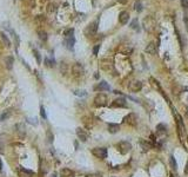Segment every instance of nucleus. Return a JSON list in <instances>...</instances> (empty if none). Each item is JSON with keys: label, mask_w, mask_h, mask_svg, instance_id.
<instances>
[{"label": "nucleus", "mask_w": 188, "mask_h": 177, "mask_svg": "<svg viewBox=\"0 0 188 177\" xmlns=\"http://www.w3.org/2000/svg\"><path fill=\"white\" fill-rule=\"evenodd\" d=\"M175 117H176L179 138H180V142L184 145V143H186V129H184V124H183V121H182V118H181V116H180L179 113L175 112Z\"/></svg>", "instance_id": "obj_1"}, {"label": "nucleus", "mask_w": 188, "mask_h": 177, "mask_svg": "<svg viewBox=\"0 0 188 177\" xmlns=\"http://www.w3.org/2000/svg\"><path fill=\"white\" fill-rule=\"evenodd\" d=\"M142 26H143V29H145L146 32H148V33H154L155 30H156L158 24H156V20H155L153 17L149 16V17L143 18V20H142Z\"/></svg>", "instance_id": "obj_2"}, {"label": "nucleus", "mask_w": 188, "mask_h": 177, "mask_svg": "<svg viewBox=\"0 0 188 177\" xmlns=\"http://www.w3.org/2000/svg\"><path fill=\"white\" fill-rule=\"evenodd\" d=\"M107 96L104 95V93H98L94 98V105L98 106V108H101V106H106L107 105Z\"/></svg>", "instance_id": "obj_3"}, {"label": "nucleus", "mask_w": 188, "mask_h": 177, "mask_svg": "<svg viewBox=\"0 0 188 177\" xmlns=\"http://www.w3.org/2000/svg\"><path fill=\"white\" fill-rule=\"evenodd\" d=\"M97 31H98V21H93L85 29V34L87 37H93L95 36Z\"/></svg>", "instance_id": "obj_4"}, {"label": "nucleus", "mask_w": 188, "mask_h": 177, "mask_svg": "<svg viewBox=\"0 0 188 177\" xmlns=\"http://www.w3.org/2000/svg\"><path fill=\"white\" fill-rule=\"evenodd\" d=\"M118 150L120 151V153L125 155V153H127V152H129L132 150V144L128 141H121L118 144Z\"/></svg>", "instance_id": "obj_5"}, {"label": "nucleus", "mask_w": 188, "mask_h": 177, "mask_svg": "<svg viewBox=\"0 0 188 177\" xmlns=\"http://www.w3.org/2000/svg\"><path fill=\"white\" fill-rule=\"evenodd\" d=\"M92 153L99 159H105L107 157V150L106 148H94L92 150Z\"/></svg>", "instance_id": "obj_6"}, {"label": "nucleus", "mask_w": 188, "mask_h": 177, "mask_svg": "<svg viewBox=\"0 0 188 177\" xmlns=\"http://www.w3.org/2000/svg\"><path fill=\"white\" fill-rule=\"evenodd\" d=\"M124 123H125V124H128V125H132V126H135L136 123H138V117H136V115L133 113V112L128 113V115L124 118Z\"/></svg>", "instance_id": "obj_7"}, {"label": "nucleus", "mask_w": 188, "mask_h": 177, "mask_svg": "<svg viewBox=\"0 0 188 177\" xmlns=\"http://www.w3.org/2000/svg\"><path fill=\"white\" fill-rule=\"evenodd\" d=\"M128 88H129L132 92H139L141 88H142V83L139 81V80H133V81L129 83Z\"/></svg>", "instance_id": "obj_8"}, {"label": "nucleus", "mask_w": 188, "mask_h": 177, "mask_svg": "<svg viewBox=\"0 0 188 177\" xmlns=\"http://www.w3.org/2000/svg\"><path fill=\"white\" fill-rule=\"evenodd\" d=\"M83 66L81 65V64H79V63H75L74 65H73V67H72V73L75 76V77H80V76H82L83 74Z\"/></svg>", "instance_id": "obj_9"}, {"label": "nucleus", "mask_w": 188, "mask_h": 177, "mask_svg": "<svg viewBox=\"0 0 188 177\" xmlns=\"http://www.w3.org/2000/svg\"><path fill=\"white\" fill-rule=\"evenodd\" d=\"M149 81H151V85H152V87L153 88H155V90H158L167 101H168V98H167V96L166 95H163V92H162V88H161V86H160V83L156 80V79H154V78H149ZM168 103H169V101H168ZM170 104V103H169Z\"/></svg>", "instance_id": "obj_10"}, {"label": "nucleus", "mask_w": 188, "mask_h": 177, "mask_svg": "<svg viewBox=\"0 0 188 177\" xmlns=\"http://www.w3.org/2000/svg\"><path fill=\"white\" fill-rule=\"evenodd\" d=\"M76 135H78V137H79V139L81 142H86L88 139V132L82 128H78L76 129Z\"/></svg>", "instance_id": "obj_11"}, {"label": "nucleus", "mask_w": 188, "mask_h": 177, "mask_svg": "<svg viewBox=\"0 0 188 177\" xmlns=\"http://www.w3.org/2000/svg\"><path fill=\"white\" fill-rule=\"evenodd\" d=\"M64 44H65V46H66L68 50L72 51V50L74 49V44H75V38H74V36H72V37H66Z\"/></svg>", "instance_id": "obj_12"}, {"label": "nucleus", "mask_w": 188, "mask_h": 177, "mask_svg": "<svg viewBox=\"0 0 188 177\" xmlns=\"http://www.w3.org/2000/svg\"><path fill=\"white\" fill-rule=\"evenodd\" d=\"M111 106H112V108H126V106H127V102H126L125 98H117V99L112 103Z\"/></svg>", "instance_id": "obj_13"}, {"label": "nucleus", "mask_w": 188, "mask_h": 177, "mask_svg": "<svg viewBox=\"0 0 188 177\" xmlns=\"http://www.w3.org/2000/svg\"><path fill=\"white\" fill-rule=\"evenodd\" d=\"M33 176H34V172L32 170H28L23 166L19 168V177H33Z\"/></svg>", "instance_id": "obj_14"}, {"label": "nucleus", "mask_w": 188, "mask_h": 177, "mask_svg": "<svg viewBox=\"0 0 188 177\" xmlns=\"http://www.w3.org/2000/svg\"><path fill=\"white\" fill-rule=\"evenodd\" d=\"M128 20H129V13H128L127 11L120 12V14H119V21H120V24L126 25V24L128 23Z\"/></svg>", "instance_id": "obj_15"}, {"label": "nucleus", "mask_w": 188, "mask_h": 177, "mask_svg": "<svg viewBox=\"0 0 188 177\" xmlns=\"http://www.w3.org/2000/svg\"><path fill=\"white\" fill-rule=\"evenodd\" d=\"M110 85L105 81V80H102V81H100L95 87H94V90H97V91H110Z\"/></svg>", "instance_id": "obj_16"}, {"label": "nucleus", "mask_w": 188, "mask_h": 177, "mask_svg": "<svg viewBox=\"0 0 188 177\" xmlns=\"http://www.w3.org/2000/svg\"><path fill=\"white\" fill-rule=\"evenodd\" d=\"M145 52H147V53L151 54V56H154V54L156 53V46H155V44H154V43H149V44L145 47Z\"/></svg>", "instance_id": "obj_17"}, {"label": "nucleus", "mask_w": 188, "mask_h": 177, "mask_svg": "<svg viewBox=\"0 0 188 177\" xmlns=\"http://www.w3.org/2000/svg\"><path fill=\"white\" fill-rule=\"evenodd\" d=\"M139 143H140V145H141L143 151H148V150H151L153 148V143H151V142L146 141V139H140Z\"/></svg>", "instance_id": "obj_18"}, {"label": "nucleus", "mask_w": 188, "mask_h": 177, "mask_svg": "<svg viewBox=\"0 0 188 177\" xmlns=\"http://www.w3.org/2000/svg\"><path fill=\"white\" fill-rule=\"evenodd\" d=\"M60 177H74V172L68 168H64L60 170Z\"/></svg>", "instance_id": "obj_19"}, {"label": "nucleus", "mask_w": 188, "mask_h": 177, "mask_svg": "<svg viewBox=\"0 0 188 177\" xmlns=\"http://www.w3.org/2000/svg\"><path fill=\"white\" fill-rule=\"evenodd\" d=\"M101 67H102L105 71H107V72H110V71H114V66H113L112 61H107V63L102 61V64H101Z\"/></svg>", "instance_id": "obj_20"}, {"label": "nucleus", "mask_w": 188, "mask_h": 177, "mask_svg": "<svg viewBox=\"0 0 188 177\" xmlns=\"http://www.w3.org/2000/svg\"><path fill=\"white\" fill-rule=\"evenodd\" d=\"M119 129H120L119 124H114V123H110L108 124V132L110 133H117L119 131Z\"/></svg>", "instance_id": "obj_21"}, {"label": "nucleus", "mask_w": 188, "mask_h": 177, "mask_svg": "<svg viewBox=\"0 0 188 177\" xmlns=\"http://www.w3.org/2000/svg\"><path fill=\"white\" fill-rule=\"evenodd\" d=\"M0 39H1L3 44H4L6 47H10V46H11V41H10V39L6 37L5 33H1V34H0Z\"/></svg>", "instance_id": "obj_22"}, {"label": "nucleus", "mask_w": 188, "mask_h": 177, "mask_svg": "<svg viewBox=\"0 0 188 177\" xmlns=\"http://www.w3.org/2000/svg\"><path fill=\"white\" fill-rule=\"evenodd\" d=\"M122 54H125V56H128V54H131L132 52H133V49L132 47H127V46H122L120 50H119Z\"/></svg>", "instance_id": "obj_23"}, {"label": "nucleus", "mask_w": 188, "mask_h": 177, "mask_svg": "<svg viewBox=\"0 0 188 177\" xmlns=\"http://www.w3.org/2000/svg\"><path fill=\"white\" fill-rule=\"evenodd\" d=\"M156 133H158V135H163V133H166V126H165V124H158V125H156Z\"/></svg>", "instance_id": "obj_24"}, {"label": "nucleus", "mask_w": 188, "mask_h": 177, "mask_svg": "<svg viewBox=\"0 0 188 177\" xmlns=\"http://www.w3.org/2000/svg\"><path fill=\"white\" fill-rule=\"evenodd\" d=\"M13 61H14V58L13 57H7L6 58V67L8 69V70H11L12 69V66H13Z\"/></svg>", "instance_id": "obj_25"}, {"label": "nucleus", "mask_w": 188, "mask_h": 177, "mask_svg": "<svg viewBox=\"0 0 188 177\" xmlns=\"http://www.w3.org/2000/svg\"><path fill=\"white\" fill-rule=\"evenodd\" d=\"M169 164H170V168H172L173 170H175V171H176V169H177V164H176V162H175L174 156H170V157H169Z\"/></svg>", "instance_id": "obj_26"}, {"label": "nucleus", "mask_w": 188, "mask_h": 177, "mask_svg": "<svg viewBox=\"0 0 188 177\" xmlns=\"http://www.w3.org/2000/svg\"><path fill=\"white\" fill-rule=\"evenodd\" d=\"M11 115H12V113H11V111H10V110H6L1 116H0V121H1V122H3V121H6L7 118H10V117H11Z\"/></svg>", "instance_id": "obj_27"}, {"label": "nucleus", "mask_w": 188, "mask_h": 177, "mask_svg": "<svg viewBox=\"0 0 188 177\" xmlns=\"http://www.w3.org/2000/svg\"><path fill=\"white\" fill-rule=\"evenodd\" d=\"M54 64H55V61H54L53 59H49V58H46V59H45V65H46L47 67H53Z\"/></svg>", "instance_id": "obj_28"}, {"label": "nucleus", "mask_w": 188, "mask_h": 177, "mask_svg": "<svg viewBox=\"0 0 188 177\" xmlns=\"http://www.w3.org/2000/svg\"><path fill=\"white\" fill-rule=\"evenodd\" d=\"M131 29L133 30H139V21L138 19H133L132 23H131Z\"/></svg>", "instance_id": "obj_29"}, {"label": "nucleus", "mask_w": 188, "mask_h": 177, "mask_svg": "<svg viewBox=\"0 0 188 177\" xmlns=\"http://www.w3.org/2000/svg\"><path fill=\"white\" fill-rule=\"evenodd\" d=\"M38 34H39V38H40L41 40H44V41H46V40H47V33H46V32H44V31H39V32H38Z\"/></svg>", "instance_id": "obj_30"}, {"label": "nucleus", "mask_w": 188, "mask_h": 177, "mask_svg": "<svg viewBox=\"0 0 188 177\" xmlns=\"http://www.w3.org/2000/svg\"><path fill=\"white\" fill-rule=\"evenodd\" d=\"M33 53H34V57H35V59H37V63L40 64V63H41V56H40V53H39L35 49L33 50Z\"/></svg>", "instance_id": "obj_31"}, {"label": "nucleus", "mask_w": 188, "mask_h": 177, "mask_svg": "<svg viewBox=\"0 0 188 177\" xmlns=\"http://www.w3.org/2000/svg\"><path fill=\"white\" fill-rule=\"evenodd\" d=\"M74 95H75V96H79V97H85V96L87 95V92H86L85 90H76V91H74Z\"/></svg>", "instance_id": "obj_32"}, {"label": "nucleus", "mask_w": 188, "mask_h": 177, "mask_svg": "<svg viewBox=\"0 0 188 177\" xmlns=\"http://www.w3.org/2000/svg\"><path fill=\"white\" fill-rule=\"evenodd\" d=\"M181 6L183 7V11L186 13L187 10H188V0H181Z\"/></svg>", "instance_id": "obj_33"}, {"label": "nucleus", "mask_w": 188, "mask_h": 177, "mask_svg": "<svg viewBox=\"0 0 188 177\" xmlns=\"http://www.w3.org/2000/svg\"><path fill=\"white\" fill-rule=\"evenodd\" d=\"M135 11L138 12V13H140V12H142V5H141V3H135Z\"/></svg>", "instance_id": "obj_34"}, {"label": "nucleus", "mask_w": 188, "mask_h": 177, "mask_svg": "<svg viewBox=\"0 0 188 177\" xmlns=\"http://www.w3.org/2000/svg\"><path fill=\"white\" fill-rule=\"evenodd\" d=\"M99 49H100V45H95V46L93 47V54H94V56H97V54H98Z\"/></svg>", "instance_id": "obj_35"}, {"label": "nucleus", "mask_w": 188, "mask_h": 177, "mask_svg": "<svg viewBox=\"0 0 188 177\" xmlns=\"http://www.w3.org/2000/svg\"><path fill=\"white\" fill-rule=\"evenodd\" d=\"M12 33H13V36H14V39H16V46L18 47V46H19V37H18V34H17L14 31H12Z\"/></svg>", "instance_id": "obj_36"}, {"label": "nucleus", "mask_w": 188, "mask_h": 177, "mask_svg": "<svg viewBox=\"0 0 188 177\" xmlns=\"http://www.w3.org/2000/svg\"><path fill=\"white\" fill-rule=\"evenodd\" d=\"M40 115H41V117H42L44 119H46V118H47V116H46V113H45V109H44V106H40Z\"/></svg>", "instance_id": "obj_37"}, {"label": "nucleus", "mask_w": 188, "mask_h": 177, "mask_svg": "<svg viewBox=\"0 0 188 177\" xmlns=\"http://www.w3.org/2000/svg\"><path fill=\"white\" fill-rule=\"evenodd\" d=\"M61 72H62V74H66V73H67V71H66V65H65V63H62V64H61Z\"/></svg>", "instance_id": "obj_38"}, {"label": "nucleus", "mask_w": 188, "mask_h": 177, "mask_svg": "<svg viewBox=\"0 0 188 177\" xmlns=\"http://www.w3.org/2000/svg\"><path fill=\"white\" fill-rule=\"evenodd\" d=\"M47 137H48V141L52 143V142H53V139H52V138H53V136H52V133H51V132H47Z\"/></svg>", "instance_id": "obj_39"}, {"label": "nucleus", "mask_w": 188, "mask_h": 177, "mask_svg": "<svg viewBox=\"0 0 188 177\" xmlns=\"http://www.w3.org/2000/svg\"><path fill=\"white\" fill-rule=\"evenodd\" d=\"M169 177H179V176H177L176 173H174V172H170V173H169Z\"/></svg>", "instance_id": "obj_40"}, {"label": "nucleus", "mask_w": 188, "mask_h": 177, "mask_svg": "<svg viewBox=\"0 0 188 177\" xmlns=\"http://www.w3.org/2000/svg\"><path fill=\"white\" fill-rule=\"evenodd\" d=\"M184 172L188 175V162H187V164H186V168H184Z\"/></svg>", "instance_id": "obj_41"}, {"label": "nucleus", "mask_w": 188, "mask_h": 177, "mask_svg": "<svg viewBox=\"0 0 188 177\" xmlns=\"http://www.w3.org/2000/svg\"><path fill=\"white\" fill-rule=\"evenodd\" d=\"M14 1H16V0H14Z\"/></svg>", "instance_id": "obj_42"}]
</instances>
